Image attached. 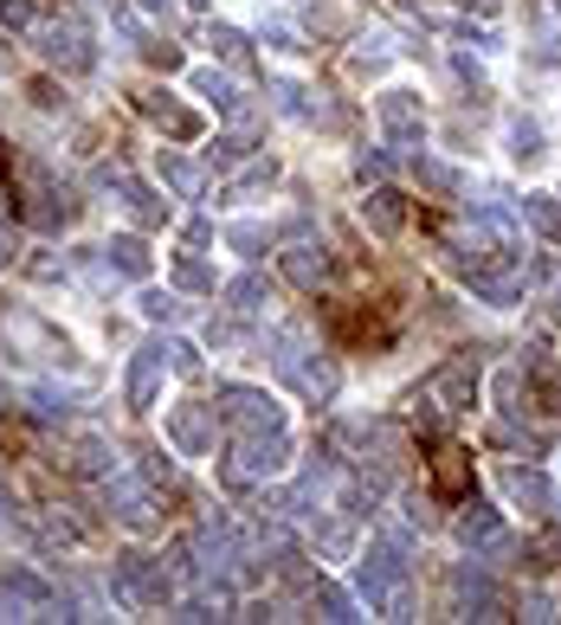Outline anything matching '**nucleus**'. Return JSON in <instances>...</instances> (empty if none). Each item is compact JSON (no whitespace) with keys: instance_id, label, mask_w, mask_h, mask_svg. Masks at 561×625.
<instances>
[{"instance_id":"obj_37","label":"nucleus","mask_w":561,"mask_h":625,"mask_svg":"<svg viewBox=\"0 0 561 625\" xmlns=\"http://www.w3.org/2000/svg\"><path fill=\"white\" fill-rule=\"evenodd\" d=\"M458 7H471V13H485V20L497 13V0H458Z\"/></svg>"},{"instance_id":"obj_19","label":"nucleus","mask_w":561,"mask_h":625,"mask_svg":"<svg viewBox=\"0 0 561 625\" xmlns=\"http://www.w3.org/2000/svg\"><path fill=\"white\" fill-rule=\"evenodd\" d=\"M503 148H510V162H542V123L536 116H510Z\"/></svg>"},{"instance_id":"obj_2","label":"nucleus","mask_w":561,"mask_h":625,"mask_svg":"<svg viewBox=\"0 0 561 625\" xmlns=\"http://www.w3.org/2000/svg\"><path fill=\"white\" fill-rule=\"evenodd\" d=\"M33 39H39V59L52 72H91L97 65V45H91L84 20H45V27H33Z\"/></svg>"},{"instance_id":"obj_5","label":"nucleus","mask_w":561,"mask_h":625,"mask_svg":"<svg viewBox=\"0 0 561 625\" xmlns=\"http://www.w3.org/2000/svg\"><path fill=\"white\" fill-rule=\"evenodd\" d=\"M162 381H168V342H143V348L129 355V381H123V400H129V413H155V400H162Z\"/></svg>"},{"instance_id":"obj_9","label":"nucleus","mask_w":561,"mask_h":625,"mask_svg":"<svg viewBox=\"0 0 561 625\" xmlns=\"http://www.w3.org/2000/svg\"><path fill=\"white\" fill-rule=\"evenodd\" d=\"M374 116H381V129H387L394 143H419V129H426V111H419L413 91H381V97H374Z\"/></svg>"},{"instance_id":"obj_33","label":"nucleus","mask_w":561,"mask_h":625,"mask_svg":"<svg viewBox=\"0 0 561 625\" xmlns=\"http://www.w3.org/2000/svg\"><path fill=\"white\" fill-rule=\"evenodd\" d=\"M143 478L149 483H175V458H168V451H143Z\"/></svg>"},{"instance_id":"obj_24","label":"nucleus","mask_w":561,"mask_h":625,"mask_svg":"<svg viewBox=\"0 0 561 625\" xmlns=\"http://www.w3.org/2000/svg\"><path fill=\"white\" fill-rule=\"evenodd\" d=\"M162 181L175 187L181 200H194V194H200V168H194V162H181V155H162Z\"/></svg>"},{"instance_id":"obj_7","label":"nucleus","mask_w":561,"mask_h":625,"mask_svg":"<svg viewBox=\"0 0 561 625\" xmlns=\"http://www.w3.org/2000/svg\"><path fill=\"white\" fill-rule=\"evenodd\" d=\"M426 400L439 406V413H458V406H471V400H478V362H471V355H451L446 368L426 381Z\"/></svg>"},{"instance_id":"obj_30","label":"nucleus","mask_w":561,"mask_h":625,"mask_svg":"<svg viewBox=\"0 0 561 625\" xmlns=\"http://www.w3.org/2000/svg\"><path fill=\"white\" fill-rule=\"evenodd\" d=\"M413 175L433 187V194H451V187H458V175H451L446 162H433V155H419V162H413Z\"/></svg>"},{"instance_id":"obj_26","label":"nucleus","mask_w":561,"mask_h":625,"mask_svg":"<svg viewBox=\"0 0 561 625\" xmlns=\"http://www.w3.org/2000/svg\"><path fill=\"white\" fill-rule=\"evenodd\" d=\"M149 323H181V296L175 291H143V303H136Z\"/></svg>"},{"instance_id":"obj_3","label":"nucleus","mask_w":561,"mask_h":625,"mask_svg":"<svg viewBox=\"0 0 561 625\" xmlns=\"http://www.w3.org/2000/svg\"><path fill=\"white\" fill-rule=\"evenodd\" d=\"M116 587L129 593L136 606H149V613H162V606L175 600V587H168V567H162L155 554H143V549H123V554H116Z\"/></svg>"},{"instance_id":"obj_31","label":"nucleus","mask_w":561,"mask_h":625,"mask_svg":"<svg viewBox=\"0 0 561 625\" xmlns=\"http://www.w3.org/2000/svg\"><path fill=\"white\" fill-rule=\"evenodd\" d=\"M175 278H181V291H214V271L187 252H181V264H175Z\"/></svg>"},{"instance_id":"obj_14","label":"nucleus","mask_w":561,"mask_h":625,"mask_svg":"<svg viewBox=\"0 0 561 625\" xmlns=\"http://www.w3.org/2000/svg\"><path fill=\"white\" fill-rule=\"evenodd\" d=\"M458 542H465V549L503 542V515L490 510V503H465V515H458Z\"/></svg>"},{"instance_id":"obj_1","label":"nucleus","mask_w":561,"mask_h":625,"mask_svg":"<svg viewBox=\"0 0 561 625\" xmlns=\"http://www.w3.org/2000/svg\"><path fill=\"white\" fill-rule=\"evenodd\" d=\"M355 593L368 613H387V619H407L413 606V561H407V542L381 535L368 542V554L355 561Z\"/></svg>"},{"instance_id":"obj_36","label":"nucleus","mask_w":561,"mask_h":625,"mask_svg":"<svg viewBox=\"0 0 561 625\" xmlns=\"http://www.w3.org/2000/svg\"><path fill=\"white\" fill-rule=\"evenodd\" d=\"M355 175H362V181H381V175H387V155H381V148H362V155H355Z\"/></svg>"},{"instance_id":"obj_13","label":"nucleus","mask_w":561,"mask_h":625,"mask_svg":"<svg viewBox=\"0 0 561 625\" xmlns=\"http://www.w3.org/2000/svg\"><path fill=\"white\" fill-rule=\"evenodd\" d=\"M362 220H368L374 232H381V239H394V232L407 226V200H401L394 187H374L368 200H362Z\"/></svg>"},{"instance_id":"obj_21","label":"nucleus","mask_w":561,"mask_h":625,"mask_svg":"<svg viewBox=\"0 0 561 625\" xmlns=\"http://www.w3.org/2000/svg\"><path fill=\"white\" fill-rule=\"evenodd\" d=\"M310 606H316L323 619H355V593L330 587V581H316V587H310Z\"/></svg>"},{"instance_id":"obj_35","label":"nucleus","mask_w":561,"mask_h":625,"mask_svg":"<svg viewBox=\"0 0 561 625\" xmlns=\"http://www.w3.org/2000/svg\"><path fill=\"white\" fill-rule=\"evenodd\" d=\"M168 374H200V355L187 342H168Z\"/></svg>"},{"instance_id":"obj_34","label":"nucleus","mask_w":561,"mask_h":625,"mask_svg":"<svg viewBox=\"0 0 561 625\" xmlns=\"http://www.w3.org/2000/svg\"><path fill=\"white\" fill-rule=\"evenodd\" d=\"M226 239H232V246H239L246 258H259V246H271V232H259V226H232Z\"/></svg>"},{"instance_id":"obj_32","label":"nucleus","mask_w":561,"mask_h":625,"mask_svg":"<svg viewBox=\"0 0 561 625\" xmlns=\"http://www.w3.org/2000/svg\"><path fill=\"white\" fill-rule=\"evenodd\" d=\"M458 478H465V451H458V445H439V483L458 490Z\"/></svg>"},{"instance_id":"obj_25","label":"nucleus","mask_w":561,"mask_h":625,"mask_svg":"<svg viewBox=\"0 0 561 625\" xmlns=\"http://www.w3.org/2000/svg\"><path fill=\"white\" fill-rule=\"evenodd\" d=\"M232 310H259V303H271V278H259V271H246V278H232Z\"/></svg>"},{"instance_id":"obj_38","label":"nucleus","mask_w":561,"mask_h":625,"mask_svg":"<svg viewBox=\"0 0 561 625\" xmlns=\"http://www.w3.org/2000/svg\"><path fill=\"white\" fill-rule=\"evenodd\" d=\"M0 258H7V252H0Z\"/></svg>"},{"instance_id":"obj_4","label":"nucleus","mask_w":561,"mask_h":625,"mask_svg":"<svg viewBox=\"0 0 561 625\" xmlns=\"http://www.w3.org/2000/svg\"><path fill=\"white\" fill-rule=\"evenodd\" d=\"M220 419L232 433H284V406L271 400V394H259V387H226Z\"/></svg>"},{"instance_id":"obj_20","label":"nucleus","mask_w":561,"mask_h":625,"mask_svg":"<svg viewBox=\"0 0 561 625\" xmlns=\"http://www.w3.org/2000/svg\"><path fill=\"white\" fill-rule=\"evenodd\" d=\"M517 213H523L542 239H555V232H561V200H555V194H523V207H517Z\"/></svg>"},{"instance_id":"obj_27","label":"nucleus","mask_w":561,"mask_h":625,"mask_svg":"<svg viewBox=\"0 0 561 625\" xmlns=\"http://www.w3.org/2000/svg\"><path fill=\"white\" fill-rule=\"evenodd\" d=\"M316 549L330 554V561H349V549H355V529H349V522H323V529H316Z\"/></svg>"},{"instance_id":"obj_23","label":"nucleus","mask_w":561,"mask_h":625,"mask_svg":"<svg viewBox=\"0 0 561 625\" xmlns=\"http://www.w3.org/2000/svg\"><path fill=\"white\" fill-rule=\"evenodd\" d=\"M207 52H214V59H226V65H246V33H239V27H207Z\"/></svg>"},{"instance_id":"obj_22","label":"nucleus","mask_w":561,"mask_h":625,"mask_svg":"<svg viewBox=\"0 0 561 625\" xmlns=\"http://www.w3.org/2000/svg\"><path fill=\"white\" fill-rule=\"evenodd\" d=\"M271 91H278V111H284V116H303V123H316V116H323L316 91H303V84H271Z\"/></svg>"},{"instance_id":"obj_15","label":"nucleus","mask_w":561,"mask_h":625,"mask_svg":"<svg viewBox=\"0 0 561 625\" xmlns=\"http://www.w3.org/2000/svg\"><path fill=\"white\" fill-rule=\"evenodd\" d=\"M284 278H291L298 291H316V284L330 278V252H323V246H291V252H284Z\"/></svg>"},{"instance_id":"obj_16","label":"nucleus","mask_w":561,"mask_h":625,"mask_svg":"<svg viewBox=\"0 0 561 625\" xmlns=\"http://www.w3.org/2000/svg\"><path fill=\"white\" fill-rule=\"evenodd\" d=\"M284 381L298 387L303 400H330L336 394V368L330 362H298V368H284Z\"/></svg>"},{"instance_id":"obj_10","label":"nucleus","mask_w":561,"mask_h":625,"mask_svg":"<svg viewBox=\"0 0 561 625\" xmlns=\"http://www.w3.org/2000/svg\"><path fill=\"white\" fill-rule=\"evenodd\" d=\"M143 116H149L162 136H175V143H194L200 136V116L187 111V104H175V91H143Z\"/></svg>"},{"instance_id":"obj_29","label":"nucleus","mask_w":561,"mask_h":625,"mask_svg":"<svg viewBox=\"0 0 561 625\" xmlns=\"http://www.w3.org/2000/svg\"><path fill=\"white\" fill-rule=\"evenodd\" d=\"M200 155H207V168H239V162H246V143H239V136H214Z\"/></svg>"},{"instance_id":"obj_18","label":"nucleus","mask_w":561,"mask_h":625,"mask_svg":"<svg viewBox=\"0 0 561 625\" xmlns=\"http://www.w3.org/2000/svg\"><path fill=\"white\" fill-rule=\"evenodd\" d=\"M271 181H278V162H252V155H246L239 175L226 181V200H252V194H264Z\"/></svg>"},{"instance_id":"obj_6","label":"nucleus","mask_w":561,"mask_h":625,"mask_svg":"<svg viewBox=\"0 0 561 625\" xmlns=\"http://www.w3.org/2000/svg\"><path fill=\"white\" fill-rule=\"evenodd\" d=\"M104 503H111L116 522L129 529H155V497H149V478H129V471H111L104 478Z\"/></svg>"},{"instance_id":"obj_8","label":"nucleus","mask_w":561,"mask_h":625,"mask_svg":"<svg viewBox=\"0 0 561 625\" xmlns=\"http://www.w3.org/2000/svg\"><path fill=\"white\" fill-rule=\"evenodd\" d=\"M168 439L181 458H207L214 451V406H175L168 413Z\"/></svg>"},{"instance_id":"obj_17","label":"nucleus","mask_w":561,"mask_h":625,"mask_svg":"<svg viewBox=\"0 0 561 625\" xmlns=\"http://www.w3.org/2000/svg\"><path fill=\"white\" fill-rule=\"evenodd\" d=\"M104 264H116L123 278H149V246L129 239V232H116L111 246H104Z\"/></svg>"},{"instance_id":"obj_11","label":"nucleus","mask_w":561,"mask_h":625,"mask_svg":"<svg viewBox=\"0 0 561 625\" xmlns=\"http://www.w3.org/2000/svg\"><path fill=\"white\" fill-rule=\"evenodd\" d=\"M458 606H465V619H503V593L490 587L485 567H458Z\"/></svg>"},{"instance_id":"obj_28","label":"nucleus","mask_w":561,"mask_h":625,"mask_svg":"<svg viewBox=\"0 0 561 625\" xmlns=\"http://www.w3.org/2000/svg\"><path fill=\"white\" fill-rule=\"evenodd\" d=\"M0 27H7V33H33L39 7H33V0H0Z\"/></svg>"},{"instance_id":"obj_12","label":"nucleus","mask_w":561,"mask_h":625,"mask_svg":"<svg viewBox=\"0 0 561 625\" xmlns=\"http://www.w3.org/2000/svg\"><path fill=\"white\" fill-rule=\"evenodd\" d=\"M503 497H510L517 510H529V515H542L549 503H555L549 478H542V471H523V465H510V471H503Z\"/></svg>"}]
</instances>
